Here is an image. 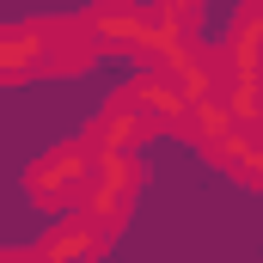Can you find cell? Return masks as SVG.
<instances>
[{
  "label": "cell",
  "mask_w": 263,
  "mask_h": 263,
  "mask_svg": "<svg viewBox=\"0 0 263 263\" xmlns=\"http://www.w3.org/2000/svg\"><path fill=\"white\" fill-rule=\"evenodd\" d=\"M104 245H110V239L98 233V220H92L86 208H67L62 220L37 239V257H98Z\"/></svg>",
  "instance_id": "obj_7"
},
{
  "label": "cell",
  "mask_w": 263,
  "mask_h": 263,
  "mask_svg": "<svg viewBox=\"0 0 263 263\" xmlns=\"http://www.w3.org/2000/svg\"><path fill=\"white\" fill-rule=\"evenodd\" d=\"M159 6H165V12H172L184 31H196V25H202V6H208V0H159Z\"/></svg>",
  "instance_id": "obj_10"
},
{
  "label": "cell",
  "mask_w": 263,
  "mask_h": 263,
  "mask_svg": "<svg viewBox=\"0 0 263 263\" xmlns=\"http://www.w3.org/2000/svg\"><path fill=\"white\" fill-rule=\"evenodd\" d=\"M129 92L141 98V104H147V110H153V117H159V123H165V129H178V123H184V110H190L184 86H178V80H172L165 67H141Z\"/></svg>",
  "instance_id": "obj_9"
},
{
  "label": "cell",
  "mask_w": 263,
  "mask_h": 263,
  "mask_svg": "<svg viewBox=\"0 0 263 263\" xmlns=\"http://www.w3.org/2000/svg\"><path fill=\"white\" fill-rule=\"evenodd\" d=\"M159 129H165V123H159V117H153V110L135 98L129 86H123V92H117V98L98 110V123L86 129V141H92L98 153H110V147H141V141H153Z\"/></svg>",
  "instance_id": "obj_3"
},
{
  "label": "cell",
  "mask_w": 263,
  "mask_h": 263,
  "mask_svg": "<svg viewBox=\"0 0 263 263\" xmlns=\"http://www.w3.org/2000/svg\"><path fill=\"white\" fill-rule=\"evenodd\" d=\"M135 190H141V159H135V147H110V153H98V159H92V178H86L80 208L98 220V233H104V239H117V233L129 227Z\"/></svg>",
  "instance_id": "obj_1"
},
{
  "label": "cell",
  "mask_w": 263,
  "mask_h": 263,
  "mask_svg": "<svg viewBox=\"0 0 263 263\" xmlns=\"http://www.w3.org/2000/svg\"><path fill=\"white\" fill-rule=\"evenodd\" d=\"M178 135H190L208 159H220V147L239 135V117H233V104H227L220 92H208V98H190V110H184Z\"/></svg>",
  "instance_id": "obj_6"
},
{
  "label": "cell",
  "mask_w": 263,
  "mask_h": 263,
  "mask_svg": "<svg viewBox=\"0 0 263 263\" xmlns=\"http://www.w3.org/2000/svg\"><path fill=\"white\" fill-rule=\"evenodd\" d=\"M251 6H257V12H263V0H251Z\"/></svg>",
  "instance_id": "obj_11"
},
{
  "label": "cell",
  "mask_w": 263,
  "mask_h": 263,
  "mask_svg": "<svg viewBox=\"0 0 263 263\" xmlns=\"http://www.w3.org/2000/svg\"><path fill=\"white\" fill-rule=\"evenodd\" d=\"M159 67L184 86V98H208V92H220V86H227V43H220V49H208V43H196V37H184V43H178Z\"/></svg>",
  "instance_id": "obj_5"
},
{
  "label": "cell",
  "mask_w": 263,
  "mask_h": 263,
  "mask_svg": "<svg viewBox=\"0 0 263 263\" xmlns=\"http://www.w3.org/2000/svg\"><path fill=\"white\" fill-rule=\"evenodd\" d=\"M31 73H43V31H37V18L31 25H0V86L31 80Z\"/></svg>",
  "instance_id": "obj_8"
},
{
  "label": "cell",
  "mask_w": 263,
  "mask_h": 263,
  "mask_svg": "<svg viewBox=\"0 0 263 263\" xmlns=\"http://www.w3.org/2000/svg\"><path fill=\"white\" fill-rule=\"evenodd\" d=\"M92 159H98V147L80 135V141H62V147H49L31 172H25V190L37 208H49V214H67V208H80L86 196V178H92Z\"/></svg>",
  "instance_id": "obj_2"
},
{
  "label": "cell",
  "mask_w": 263,
  "mask_h": 263,
  "mask_svg": "<svg viewBox=\"0 0 263 263\" xmlns=\"http://www.w3.org/2000/svg\"><path fill=\"white\" fill-rule=\"evenodd\" d=\"M37 31H43V73H86L98 62L86 12L80 18H37Z\"/></svg>",
  "instance_id": "obj_4"
}]
</instances>
